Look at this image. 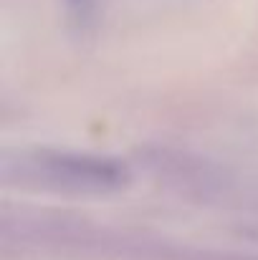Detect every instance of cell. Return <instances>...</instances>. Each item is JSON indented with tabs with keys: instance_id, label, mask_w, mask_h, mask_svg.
<instances>
[]
</instances>
